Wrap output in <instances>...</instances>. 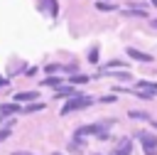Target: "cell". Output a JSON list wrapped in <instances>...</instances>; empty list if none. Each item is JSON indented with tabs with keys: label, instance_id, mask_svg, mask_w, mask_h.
Instances as JSON below:
<instances>
[{
	"label": "cell",
	"instance_id": "1",
	"mask_svg": "<svg viewBox=\"0 0 157 155\" xmlns=\"http://www.w3.org/2000/svg\"><path fill=\"white\" fill-rule=\"evenodd\" d=\"M108 125H110V121L81 125V128H76V138H86V135H98L101 140H108Z\"/></svg>",
	"mask_w": 157,
	"mask_h": 155
},
{
	"label": "cell",
	"instance_id": "2",
	"mask_svg": "<svg viewBox=\"0 0 157 155\" xmlns=\"http://www.w3.org/2000/svg\"><path fill=\"white\" fill-rule=\"evenodd\" d=\"M91 103H93V98H91V96H69V101L61 106V113L66 116V113L78 111V108H86V106H91Z\"/></svg>",
	"mask_w": 157,
	"mask_h": 155
},
{
	"label": "cell",
	"instance_id": "3",
	"mask_svg": "<svg viewBox=\"0 0 157 155\" xmlns=\"http://www.w3.org/2000/svg\"><path fill=\"white\" fill-rule=\"evenodd\" d=\"M137 140L142 143V148H145V155H157V135H152V133H145V130H137Z\"/></svg>",
	"mask_w": 157,
	"mask_h": 155
},
{
	"label": "cell",
	"instance_id": "4",
	"mask_svg": "<svg viewBox=\"0 0 157 155\" xmlns=\"http://www.w3.org/2000/svg\"><path fill=\"white\" fill-rule=\"evenodd\" d=\"M128 57H130V59H135V62H145V64H150V62H152V54L140 52V49H135V47H128Z\"/></svg>",
	"mask_w": 157,
	"mask_h": 155
},
{
	"label": "cell",
	"instance_id": "5",
	"mask_svg": "<svg viewBox=\"0 0 157 155\" xmlns=\"http://www.w3.org/2000/svg\"><path fill=\"white\" fill-rule=\"evenodd\" d=\"M135 89H140V91H147V93H152V96H157V84L155 81H137V86Z\"/></svg>",
	"mask_w": 157,
	"mask_h": 155
},
{
	"label": "cell",
	"instance_id": "6",
	"mask_svg": "<svg viewBox=\"0 0 157 155\" xmlns=\"http://www.w3.org/2000/svg\"><path fill=\"white\" fill-rule=\"evenodd\" d=\"M130 150H132V140L123 138V140H120V145L115 148V155H130Z\"/></svg>",
	"mask_w": 157,
	"mask_h": 155
},
{
	"label": "cell",
	"instance_id": "7",
	"mask_svg": "<svg viewBox=\"0 0 157 155\" xmlns=\"http://www.w3.org/2000/svg\"><path fill=\"white\" fill-rule=\"evenodd\" d=\"M37 98V91H17L15 93V101H32Z\"/></svg>",
	"mask_w": 157,
	"mask_h": 155
},
{
	"label": "cell",
	"instance_id": "8",
	"mask_svg": "<svg viewBox=\"0 0 157 155\" xmlns=\"http://www.w3.org/2000/svg\"><path fill=\"white\" fill-rule=\"evenodd\" d=\"M56 98H66V96H74V89L71 86H56Z\"/></svg>",
	"mask_w": 157,
	"mask_h": 155
},
{
	"label": "cell",
	"instance_id": "9",
	"mask_svg": "<svg viewBox=\"0 0 157 155\" xmlns=\"http://www.w3.org/2000/svg\"><path fill=\"white\" fill-rule=\"evenodd\" d=\"M96 7H98V10H105V12L118 10V5H115V2H105V0H98V2H96Z\"/></svg>",
	"mask_w": 157,
	"mask_h": 155
},
{
	"label": "cell",
	"instance_id": "10",
	"mask_svg": "<svg viewBox=\"0 0 157 155\" xmlns=\"http://www.w3.org/2000/svg\"><path fill=\"white\" fill-rule=\"evenodd\" d=\"M0 111L2 113H15V111H20V103H2Z\"/></svg>",
	"mask_w": 157,
	"mask_h": 155
},
{
	"label": "cell",
	"instance_id": "11",
	"mask_svg": "<svg viewBox=\"0 0 157 155\" xmlns=\"http://www.w3.org/2000/svg\"><path fill=\"white\" fill-rule=\"evenodd\" d=\"M128 116L130 118H137V121H150V113H145V111H130Z\"/></svg>",
	"mask_w": 157,
	"mask_h": 155
},
{
	"label": "cell",
	"instance_id": "12",
	"mask_svg": "<svg viewBox=\"0 0 157 155\" xmlns=\"http://www.w3.org/2000/svg\"><path fill=\"white\" fill-rule=\"evenodd\" d=\"M115 66H128V62H120V59H110V62H105V66H103V69H115Z\"/></svg>",
	"mask_w": 157,
	"mask_h": 155
},
{
	"label": "cell",
	"instance_id": "13",
	"mask_svg": "<svg viewBox=\"0 0 157 155\" xmlns=\"http://www.w3.org/2000/svg\"><path fill=\"white\" fill-rule=\"evenodd\" d=\"M69 81H71L74 86H76V84H86V81H88V76H83V74H74Z\"/></svg>",
	"mask_w": 157,
	"mask_h": 155
},
{
	"label": "cell",
	"instance_id": "14",
	"mask_svg": "<svg viewBox=\"0 0 157 155\" xmlns=\"http://www.w3.org/2000/svg\"><path fill=\"white\" fill-rule=\"evenodd\" d=\"M128 15H130V17H147V12H145L142 7H137V10L132 7V10H128Z\"/></svg>",
	"mask_w": 157,
	"mask_h": 155
},
{
	"label": "cell",
	"instance_id": "15",
	"mask_svg": "<svg viewBox=\"0 0 157 155\" xmlns=\"http://www.w3.org/2000/svg\"><path fill=\"white\" fill-rule=\"evenodd\" d=\"M42 84H44V86H61V79H56V76H49V79H44Z\"/></svg>",
	"mask_w": 157,
	"mask_h": 155
},
{
	"label": "cell",
	"instance_id": "16",
	"mask_svg": "<svg viewBox=\"0 0 157 155\" xmlns=\"http://www.w3.org/2000/svg\"><path fill=\"white\" fill-rule=\"evenodd\" d=\"M42 108H44V103H32V106H27L25 111H27V113H34V111H42Z\"/></svg>",
	"mask_w": 157,
	"mask_h": 155
},
{
	"label": "cell",
	"instance_id": "17",
	"mask_svg": "<svg viewBox=\"0 0 157 155\" xmlns=\"http://www.w3.org/2000/svg\"><path fill=\"white\" fill-rule=\"evenodd\" d=\"M88 59H91V62H96V59H98V49H96V47L88 52ZM96 64H98V62H96Z\"/></svg>",
	"mask_w": 157,
	"mask_h": 155
},
{
	"label": "cell",
	"instance_id": "18",
	"mask_svg": "<svg viewBox=\"0 0 157 155\" xmlns=\"http://www.w3.org/2000/svg\"><path fill=\"white\" fill-rule=\"evenodd\" d=\"M98 101H101V103H113V101H118V98H115V96H103V98H98Z\"/></svg>",
	"mask_w": 157,
	"mask_h": 155
},
{
	"label": "cell",
	"instance_id": "19",
	"mask_svg": "<svg viewBox=\"0 0 157 155\" xmlns=\"http://www.w3.org/2000/svg\"><path fill=\"white\" fill-rule=\"evenodd\" d=\"M7 138H10V128H5V130H0V143H2V140H7Z\"/></svg>",
	"mask_w": 157,
	"mask_h": 155
},
{
	"label": "cell",
	"instance_id": "20",
	"mask_svg": "<svg viewBox=\"0 0 157 155\" xmlns=\"http://www.w3.org/2000/svg\"><path fill=\"white\" fill-rule=\"evenodd\" d=\"M7 84H10L7 79H0V86H7Z\"/></svg>",
	"mask_w": 157,
	"mask_h": 155
},
{
	"label": "cell",
	"instance_id": "21",
	"mask_svg": "<svg viewBox=\"0 0 157 155\" xmlns=\"http://www.w3.org/2000/svg\"><path fill=\"white\" fill-rule=\"evenodd\" d=\"M12 155H29V153H12Z\"/></svg>",
	"mask_w": 157,
	"mask_h": 155
},
{
	"label": "cell",
	"instance_id": "22",
	"mask_svg": "<svg viewBox=\"0 0 157 155\" xmlns=\"http://www.w3.org/2000/svg\"><path fill=\"white\" fill-rule=\"evenodd\" d=\"M152 125H155V128H157V121H152Z\"/></svg>",
	"mask_w": 157,
	"mask_h": 155
},
{
	"label": "cell",
	"instance_id": "23",
	"mask_svg": "<svg viewBox=\"0 0 157 155\" xmlns=\"http://www.w3.org/2000/svg\"><path fill=\"white\" fill-rule=\"evenodd\" d=\"M152 25H155V27H157V20H155V22H152Z\"/></svg>",
	"mask_w": 157,
	"mask_h": 155
},
{
	"label": "cell",
	"instance_id": "24",
	"mask_svg": "<svg viewBox=\"0 0 157 155\" xmlns=\"http://www.w3.org/2000/svg\"><path fill=\"white\" fill-rule=\"evenodd\" d=\"M152 5H157V0H152Z\"/></svg>",
	"mask_w": 157,
	"mask_h": 155
},
{
	"label": "cell",
	"instance_id": "25",
	"mask_svg": "<svg viewBox=\"0 0 157 155\" xmlns=\"http://www.w3.org/2000/svg\"><path fill=\"white\" fill-rule=\"evenodd\" d=\"M54 155H59V153H54Z\"/></svg>",
	"mask_w": 157,
	"mask_h": 155
},
{
	"label": "cell",
	"instance_id": "26",
	"mask_svg": "<svg viewBox=\"0 0 157 155\" xmlns=\"http://www.w3.org/2000/svg\"><path fill=\"white\" fill-rule=\"evenodd\" d=\"M0 121H2V118H0Z\"/></svg>",
	"mask_w": 157,
	"mask_h": 155
}]
</instances>
